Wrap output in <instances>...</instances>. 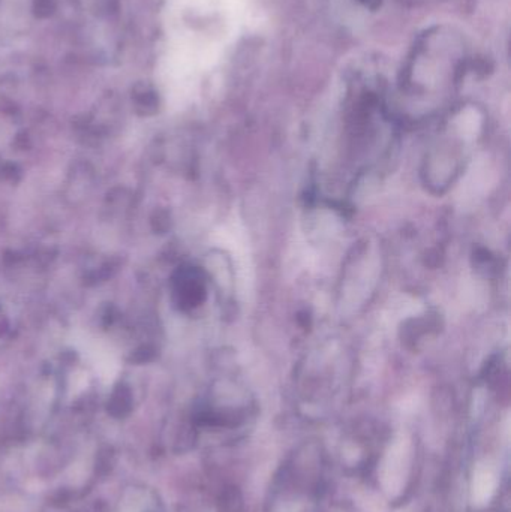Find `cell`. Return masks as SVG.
Segmentation results:
<instances>
[{"mask_svg": "<svg viewBox=\"0 0 511 512\" xmlns=\"http://www.w3.org/2000/svg\"><path fill=\"white\" fill-rule=\"evenodd\" d=\"M74 345L102 381L108 384L116 378L120 369L119 360L107 343L83 333L74 337Z\"/></svg>", "mask_w": 511, "mask_h": 512, "instance_id": "1", "label": "cell"}, {"mask_svg": "<svg viewBox=\"0 0 511 512\" xmlns=\"http://www.w3.org/2000/svg\"><path fill=\"white\" fill-rule=\"evenodd\" d=\"M495 486H497V481H495V475L491 468H486V466L479 468V471L476 472V477H474V502L477 505L486 504L494 495Z\"/></svg>", "mask_w": 511, "mask_h": 512, "instance_id": "2", "label": "cell"}]
</instances>
